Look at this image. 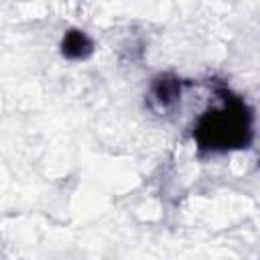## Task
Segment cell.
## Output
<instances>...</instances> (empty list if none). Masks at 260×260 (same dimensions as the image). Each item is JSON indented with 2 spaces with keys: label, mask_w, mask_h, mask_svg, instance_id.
<instances>
[{
  "label": "cell",
  "mask_w": 260,
  "mask_h": 260,
  "mask_svg": "<svg viewBox=\"0 0 260 260\" xmlns=\"http://www.w3.org/2000/svg\"><path fill=\"white\" fill-rule=\"evenodd\" d=\"M61 47H63V55L69 59H81L91 53V41L81 30H69Z\"/></svg>",
  "instance_id": "cell-2"
},
{
  "label": "cell",
  "mask_w": 260,
  "mask_h": 260,
  "mask_svg": "<svg viewBox=\"0 0 260 260\" xmlns=\"http://www.w3.org/2000/svg\"><path fill=\"white\" fill-rule=\"evenodd\" d=\"M195 136L203 148L211 150L244 146L250 140V116L240 102L230 100L225 108L211 110L199 120Z\"/></svg>",
  "instance_id": "cell-1"
},
{
  "label": "cell",
  "mask_w": 260,
  "mask_h": 260,
  "mask_svg": "<svg viewBox=\"0 0 260 260\" xmlns=\"http://www.w3.org/2000/svg\"><path fill=\"white\" fill-rule=\"evenodd\" d=\"M181 93V85L175 81V79H158L154 83V98L162 104V106H169L173 104Z\"/></svg>",
  "instance_id": "cell-3"
}]
</instances>
